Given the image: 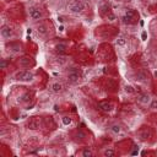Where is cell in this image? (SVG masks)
<instances>
[{"label":"cell","instance_id":"ac0fdd59","mask_svg":"<svg viewBox=\"0 0 157 157\" xmlns=\"http://www.w3.org/2000/svg\"><path fill=\"white\" fill-rule=\"evenodd\" d=\"M117 43H118V46H120V47H124V46H125V43H127V41H125V38H124L123 36H120V37H118V39H117Z\"/></svg>","mask_w":157,"mask_h":157},{"label":"cell","instance_id":"f1b7e54d","mask_svg":"<svg viewBox=\"0 0 157 157\" xmlns=\"http://www.w3.org/2000/svg\"><path fill=\"white\" fill-rule=\"evenodd\" d=\"M153 76H155V77H157V71H155V73H153Z\"/></svg>","mask_w":157,"mask_h":157},{"label":"cell","instance_id":"4dcf8cb0","mask_svg":"<svg viewBox=\"0 0 157 157\" xmlns=\"http://www.w3.org/2000/svg\"><path fill=\"white\" fill-rule=\"evenodd\" d=\"M80 2H85V0H80Z\"/></svg>","mask_w":157,"mask_h":157},{"label":"cell","instance_id":"f546056e","mask_svg":"<svg viewBox=\"0 0 157 157\" xmlns=\"http://www.w3.org/2000/svg\"><path fill=\"white\" fill-rule=\"evenodd\" d=\"M128 2H133V0H128Z\"/></svg>","mask_w":157,"mask_h":157},{"label":"cell","instance_id":"1f68e13d","mask_svg":"<svg viewBox=\"0 0 157 157\" xmlns=\"http://www.w3.org/2000/svg\"><path fill=\"white\" fill-rule=\"evenodd\" d=\"M112 2H115V0H112Z\"/></svg>","mask_w":157,"mask_h":157},{"label":"cell","instance_id":"83f0119b","mask_svg":"<svg viewBox=\"0 0 157 157\" xmlns=\"http://www.w3.org/2000/svg\"><path fill=\"white\" fill-rule=\"evenodd\" d=\"M142 39H144V41L146 39V32H144V33H142Z\"/></svg>","mask_w":157,"mask_h":157},{"label":"cell","instance_id":"4fadbf2b","mask_svg":"<svg viewBox=\"0 0 157 157\" xmlns=\"http://www.w3.org/2000/svg\"><path fill=\"white\" fill-rule=\"evenodd\" d=\"M111 131H112L113 134H120V131H121L120 125H118V124H113L112 127H111Z\"/></svg>","mask_w":157,"mask_h":157},{"label":"cell","instance_id":"ba28073f","mask_svg":"<svg viewBox=\"0 0 157 157\" xmlns=\"http://www.w3.org/2000/svg\"><path fill=\"white\" fill-rule=\"evenodd\" d=\"M98 108L103 112H111L113 109V104L111 102H100L98 103Z\"/></svg>","mask_w":157,"mask_h":157},{"label":"cell","instance_id":"2e32d148","mask_svg":"<svg viewBox=\"0 0 157 157\" xmlns=\"http://www.w3.org/2000/svg\"><path fill=\"white\" fill-rule=\"evenodd\" d=\"M82 156H84V157H92V156H93V152H92L91 148L86 147V148L82 150Z\"/></svg>","mask_w":157,"mask_h":157},{"label":"cell","instance_id":"52a82bcc","mask_svg":"<svg viewBox=\"0 0 157 157\" xmlns=\"http://www.w3.org/2000/svg\"><path fill=\"white\" fill-rule=\"evenodd\" d=\"M151 100H152V98L150 97V95H147V93H141V95L138 97V102H139L140 104H142V106L150 104Z\"/></svg>","mask_w":157,"mask_h":157},{"label":"cell","instance_id":"7c38bea8","mask_svg":"<svg viewBox=\"0 0 157 157\" xmlns=\"http://www.w3.org/2000/svg\"><path fill=\"white\" fill-rule=\"evenodd\" d=\"M136 80L138 81H147V74L146 73H144V71H139L138 74H136Z\"/></svg>","mask_w":157,"mask_h":157},{"label":"cell","instance_id":"44dd1931","mask_svg":"<svg viewBox=\"0 0 157 157\" xmlns=\"http://www.w3.org/2000/svg\"><path fill=\"white\" fill-rule=\"evenodd\" d=\"M29 100H31V95H29L28 92H27V93H25L23 96H21V101H22V102H28Z\"/></svg>","mask_w":157,"mask_h":157},{"label":"cell","instance_id":"277c9868","mask_svg":"<svg viewBox=\"0 0 157 157\" xmlns=\"http://www.w3.org/2000/svg\"><path fill=\"white\" fill-rule=\"evenodd\" d=\"M29 16L32 20L38 21L43 17V14H42L41 9H38V8H29Z\"/></svg>","mask_w":157,"mask_h":157},{"label":"cell","instance_id":"8fae6325","mask_svg":"<svg viewBox=\"0 0 157 157\" xmlns=\"http://www.w3.org/2000/svg\"><path fill=\"white\" fill-rule=\"evenodd\" d=\"M67 49H68V46H67V43H58L56 46H55V50L58 52V53H65L67 52Z\"/></svg>","mask_w":157,"mask_h":157},{"label":"cell","instance_id":"9a60e30c","mask_svg":"<svg viewBox=\"0 0 157 157\" xmlns=\"http://www.w3.org/2000/svg\"><path fill=\"white\" fill-rule=\"evenodd\" d=\"M20 64H21L22 67H28L29 64H32V60H31L29 58H22V59L20 60Z\"/></svg>","mask_w":157,"mask_h":157},{"label":"cell","instance_id":"7a4b0ae2","mask_svg":"<svg viewBox=\"0 0 157 157\" xmlns=\"http://www.w3.org/2000/svg\"><path fill=\"white\" fill-rule=\"evenodd\" d=\"M16 79L20 80V81L28 82V81H32L33 80V74L29 73V71H20V73L16 74Z\"/></svg>","mask_w":157,"mask_h":157},{"label":"cell","instance_id":"3957f363","mask_svg":"<svg viewBox=\"0 0 157 157\" xmlns=\"http://www.w3.org/2000/svg\"><path fill=\"white\" fill-rule=\"evenodd\" d=\"M41 118L39 117H32L28 121V129L31 130H37L41 128Z\"/></svg>","mask_w":157,"mask_h":157},{"label":"cell","instance_id":"8992f818","mask_svg":"<svg viewBox=\"0 0 157 157\" xmlns=\"http://www.w3.org/2000/svg\"><path fill=\"white\" fill-rule=\"evenodd\" d=\"M67 79H68L69 82L76 84V82H79V81L81 80V75H80V73H77V71H71V73L68 74Z\"/></svg>","mask_w":157,"mask_h":157},{"label":"cell","instance_id":"d4e9b609","mask_svg":"<svg viewBox=\"0 0 157 157\" xmlns=\"http://www.w3.org/2000/svg\"><path fill=\"white\" fill-rule=\"evenodd\" d=\"M125 91L129 92V93H133V92H134V88H133V86L128 85V86H125Z\"/></svg>","mask_w":157,"mask_h":157},{"label":"cell","instance_id":"6da1fadb","mask_svg":"<svg viewBox=\"0 0 157 157\" xmlns=\"http://www.w3.org/2000/svg\"><path fill=\"white\" fill-rule=\"evenodd\" d=\"M69 10L73 12V14H81L86 10V5L84 2H80V0H76V2H73L70 5H69Z\"/></svg>","mask_w":157,"mask_h":157},{"label":"cell","instance_id":"603a6c76","mask_svg":"<svg viewBox=\"0 0 157 157\" xmlns=\"http://www.w3.org/2000/svg\"><path fill=\"white\" fill-rule=\"evenodd\" d=\"M121 20H123V22H124V23H129V22H131V20H133V19H131V17H129V16H127V15L124 14V16L121 17Z\"/></svg>","mask_w":157,"mask_h":157},{"label":"cell","instance_id":"9c48e42d","mask_svg":"<svg viewBox=\"0 0 157 157\" xmlns=\"http://www.w3.org/2000/svg\"><path fill=\"white\" fill-rule=\"evenodd\" d=\"M50 88H52V91L54 93H60L63 90H64V86H63V84H60V82H54L50 86Z\"/></svg>","mask_w":157,"mask_h":157},{"label":"cell","instance_id":"ffe728a7","mask_svg":"<svg viewBox=\"0 0 157 157\" xmlns=\"http://www.w3.org/2000/svg\"><path fill=\"white\" fill-rule=\"evenodd\" d=\"M125 15L129 16V17H131V19H134V17H135V10H133V9H128L127 11H125Z\"/></svg>","mask_w":157,"mask_h":157},{"label":"cell","instance_id":"d6986e66","mask_svg":"<svg viewBox=\"0 0 157 157\" xmlns=\"http://www.w3.org/2000/svg\"><path fill=\"white\" fill-rule=\"evenodd\" d=\"M61 120H63V124H64V125H70L71 124V118L70 117H63L61 118Z\"/></svg>","mask_w":157,"mask_h":157},{"label":"cell","instance_id":"7402d4cb","mask_svg":"<svg viewBox=\"0 0 157 157\" xmlns=\"http://www.w3.org/2000/svg\"><path fill=\"white\" fill-rule=\"evenodd\" d=\"M148 136H150V131H148V129H145V131L141 133V139L146 140V139H148Z\"/></svg>","mask_w":157,"mask_h":157},{"label":"cell","instance_id":"e0dca14e","mask_svg":"<svg viewBox=\"0 0 157 157\" xmlns=\"http://www.w3.org/2000/svg\"><path fill=\"white\" fill-rule=\"evenodd\" d=\"M148 106H150V108H151V109H153V111H157V98H152Z\"/></svg>","mask_w":157,"mask_h":157},{"label":"cell","instance_id":"5b68a950","mask_svg":"<svg viewBox=\"0 0 157 157\" xmlns=\"http://www.w3.org/2000/svg\"><path fill=\"white\" fill-rule=\"evenodd\" d=\"M0 33H2V36H3L5 39H10V38L14 36L12 29L10 28V26H6V25H4V26L2 27V29H0Z\"/></svg>","mask_w":157,"mask_h":157},{"label":"cell","instance_id":"4316f807","mask_svg":"<svg viewBox=\"0 0 157 157\" xmlns=\"http://www.w3.org/2000/svg\"><path fill=\"white\" fill-rule=\"evenodd\" d=\"M108 19H111V20H114V15H112V14H108Z\"/></svg>","mask_w":157,"mask_h":157},{"label":"cell","instance_id":"5bb4252c","mask_svg":"<svg viewBox=\"0 0 157 157\" xmlns=\"http://www.w3.org/2000/svg\"><path fill=\"white\" fill-rule=\"evenodd\" d=\"M114 155H115V151L113 148H106L103 151V156L104 157H113Z\"/></svg>","mask_w":157,"mask_h":157},{"label":"cell","instance_id":"30bf717a","mask_svg":"<svg viewBox=\"0 0 157 157\" xmlns=\"http://www.w3.org/2000/svg\"><path fill=\"white\" fill-rule=\"evenodd\" d=\"M37 32H38V35H41V36H46V35L48 33V27H47L46 25H38V26H37Z\"/></svg>","mask_w":157,"mask_h":157},{"label":"cell","instance_id":"484cf974","mask_svg":"<svg viewBox=\"0 0 157 157\" xmlns=\"http://www.w3.org/2000/svg\"><path fill=\"white\" fill-rule=\"evenodd\" d=\"M77 138H79V139H84V138H85V134H84L82 131H79V133H77Z\"/></svg>","mask_w":157,"mask_h":157},{"label":"cell","instance_id":"cb8c5ba5","mask_svg":"<svg viewBox=\"0 0 157 157\" xmlns=\"http://www.w3.org/2000/svg\"><path fill=\"white\" fill-rule=\"evenodd\" d=\"M6 67H8V60L2 59V61H0V68H2V69H6Z\"/></svg>","mask_w":157,"mask_h":157}]
</instances>
